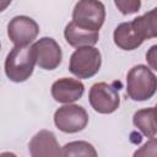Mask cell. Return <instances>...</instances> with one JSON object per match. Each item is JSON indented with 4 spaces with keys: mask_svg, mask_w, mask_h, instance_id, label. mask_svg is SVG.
Returning <instances> with one entry per match:
<instances>
[{
    "mask_svg": "<svg viewBox=\"0 0 157 157\" xmlns=\"http://www.w3.org/2000/svg\"><path fill=\"white\" fill-rule=\"evenodd\" d=\"M36 64L32 45H15L5 59V74L12 82H25L32 76Z\"/></svg>",
    "mask_w": 157,
    "mask_h": 157,
    "instance_id": "6da1fadb",
    "label": "cell"
},
{
    "mask_svg": "<svg viewBox=\"0 0 157 157\" xmlns=\"http://www.w3.org/2000/svg\"><path fill=\"white\" fill-rule=\"evenodd\" d=\"M157 91V76L144 64L132 66L126 75V94L136 102L147 101Z\"/></svg>",
    "mask_w": 157,
    "mask_h": 157,
    "instance_id": "7a4b0ae2",
    "label": "cell"
},
{
    "mask_svg": "<svg viewBox=\"0 0 157 157\" xmlns=\"http://www.w3.org/2000/svg\"><path fill=\"white\" fill-rule=\"evenodd\" d=\"M102 55L93 45L77 48L70 56L69 71L77 78H91L101 69Z\"/></svg>",
    "mask_w": 157,
    "mask_h": 157,
    "instance_id": "3957f363",
    "label": "cell"
},
{
    "mask_svg": "<svg viewBox=\"0 0 157 157\" xmlns=\"http://www.w3.org/2000/svg\"><path fill=\"white\" fill-rule=\"evenodd\" d=\"M105 20V7L99 0H78L72 10V21L90 31H99Z\"/></svg>",
    "mask_w": 157,
    "mask_h": 157,
    "instance_id": "277c9868",
    "label": "cell"
},
{
    "mask_svg": "<svg viewBox=\"0 0 157 157\" xmlns=\"http://www.w3.org/2000/svg\"><path fill=\"white\" fill-rule=\"evenodd\" d=\"M88 102L94 112L99 114L114 113L120 105L119 88L113 83L97 82L90 88Z\"/></svg>",
    "mask_w": 157,
    "mask_h": 157,
    "instance_id": "5b68a950",
    "label": "cell"
},
{
    "mask_svg": "<svg viewBox=\"0 0 157 157\" xmlns=\"http://www.w3.org/2000/svg\"><path fill=\"white\" fill-rule=\"evenodd\" d=\"M54 124L63 132L75 134L87 126L88 114L83 107L69 103L55 110Z\"/></svg>",
    "mask_w": 157,
    "mask_h": 157,
    "instance_id": "8992f818",
    "label": "cell"
},
{
    "mask_svg": "<svg viewBox=\"0 0 157 157\" xmlns=\"http://www.w3.org/2000/svg\"><path fill=\"white\" fill-rule=\"evenodd\" d=\"M37 65L43 70L56 69L63 59V52L58 42L52 37H43L32 44Z\"/></svg>",
    "mask_w": 157,
    "mask_h": 157,
    "instance_id": "52a82bcc",
    "label": "cell"
},
{
    "mask_svg": "<svg viewBox=\"0 0 157 157\" xmlns=\"http://www.w3.org/2000/svg\"><path fill=\"white\" fill-rule=\"evenodd\" d=\"M39 33L38 23L25 15L15 16L7 25V36L15 45H29Z\"/></svg>",
    "mask_w": 157,
    "mask_h": 157,
    "instance_id": "ba28073f",
    "label": "cell"
},
{
    "mask_svg": "<svg viewBox=\"0 0 157 157\" xmlns=\"http://www.w3.org/2000/svg\"><path fill=\"white\" fill-rule=\"evenodd\" d=\"M52 96L54 101L64 104L74 103L78 101L83 92H85V85L76 78L70 77H63L56 80L52 85Z\"/></svg>",
    "mask_w": 157,
    "mask_h": 157,
    "instance_id": "9c48e42d",
    "label": "cell"
},
{
    "mask_svg": "<svg viewBox=\"0 0 157 157\" xmlns=\"http://www.w3.org/2000/svg\"><path fill=\"white\" fill-rule=\"evenodd\" d=\"M28 151L32 157L61 156V148L54 132L49 130L38 131L28 144Z\"/></svg>",
    "mask_w": 157,
    "mask_h": 157,
    "instance_id": "30bf717a",
    "label": "cell"
},
{
    "mask_svg": "<svg viewBox=\"0 0 157 157\" xmlns=\"http://www.w3.org/2000/svg\"><path fill=\"white\" fill-rule=\"evenodd\" d=\"M114 43L118 48L123 50H135L137 49L142 43L144 38L139 34L137 29L131 22H123L117 26L113 33Z\"/></svg>",
    "mask_w": 157,
    "mask_h": 157,
    "instance_id": "8fae6325",
    "label": "cell"
},
{
    "mask_svg": "<svg viewBox=\"0 0 157 157\" xmlns=\"http://www.w3.org/2000/svg\"><path fill=\"white\" fill-rule=\"evenodd\" d=\"M64 37L69 45L80 48L85 45H94L99 39V31H90L77 26L74 21L69 22L64 29Z\"/></svg>",
    "mask_w": 157,
    "mask_h": 157,
    "instance_id": "7c38bea8",
    "label": "cell"
},
{
    "mask_svg": "<svg viewBox=\"0 0 157 157\" xmlns=\"http://www.w3.org/2000/svg\"><path fill=\"white\" fill-rule=\"evenodd\" d=\"M132 124L146 137H153L157 135V123L152 107L135 112L132 117Z\"/></svg>",
    "mask_w": 157,
    "mask_h": 157,
    "instance_id": "4fadbf2b",
    "label": "cell"
},
{
    "mask_svg": "<svg viewBox=\"0 0 157 157\" xmlns=\"http://www.w3.org/2000/svg\"><path fill=\"white\" fill-rule=\"evenodd\" d=\"M132 25L144 39L157 38V7L134 18Z\"/></svg>",
    "mask_w": 157,
    "mask_h": 157,
    "instance_id": "5bb4252c",
    "label": "cell"
},
{
    "mask_svg": "<svg viewBox=\"0 0 157 157\" xmlns=\"http://www.w3.org/2000/svg\"><path fill=\"white\" fill-rule=\"evenodd\" d=\"M61 156H97L96 148L87 141H71L61 147Z\"/></svg>",
    "mask_w": 157,
    "mask_h": 157,
    "instance_id": "9a60e30c",
    "label": "cell"
},
{
    "mask_svg": "<svg viewBox=\"0 0 157 157\" xmlns=\"http://www.w3.org/2000/svg\"><path fill=\"white\" fill-rule=\"evenodd\" d=\"M114 4L123 15L136 13L141 7V0H114Z\"/></svg>",
    "mask_w": 157,
    "mask_h": 157,
    "instance_id": "2e32d148",
    "label": "cell"
},
{
    "mask_svg": "<svg viewBox=\"0 0 157 157\" xmlns=\"http://www.w3.org/2000/svg\"><path fill=\"white\" fill-rule=\"evenodd\" d=\"M135 157H157V139L153 136L134 152Z\"/></svg>",
    "mask_w": 157,
    "mask_h": 157,
    "instance_id": "e0dca14e",
    "label": "cell"
},
{
    "mask_svg": "<svg viewBox=\"0 0 157 157\" xmlns=\"http://www.w3.org/2000/svg\"><path fill=\"white\" fill-rule=\"evenodd\" d=\"M146 61L151 69L157 71V44L150 47L146 52Z\"/></svg>",
    "mask_w": 157,
    "mask_h": 157,
    "instance_id": "ac0fdd59",
    "label": "cell"
},
{
    "mask_svg": "<svg viewBox=\"0 0 157 157\" xmlns=\"http://www.w3.org/2000/svg\"><path fill=\"white\" fill-rule=\"evenodd\" d=\"M12 0H1V7H0V11H4L10 4H11Z\"/></svg>",
    "mask_w": 157,
    "mask_h": 157,
    "instance_id": "d6986e66",
    "label": "cell"
},
{
    "mask_svg": "<svg viewBox=\"0 0 157 157\" xmlns=\"http://www.w3.org/2000/svg\"><path fill=\"white\" fill-rule=\"evenodd\" d=\"M153 112H155V118H156V123H157V104H156V107H153Z\"/></svg>",
    "mask_w": 157,
    "mask_h": 157,
    "instance_id": "ffe728a7",
    "label": "cell"
}]
</instances>
